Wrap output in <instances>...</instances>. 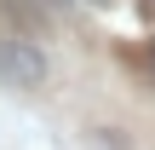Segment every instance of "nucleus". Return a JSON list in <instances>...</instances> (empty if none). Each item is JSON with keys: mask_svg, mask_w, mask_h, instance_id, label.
Wrapping results in <instances>:
<instances>
[{"mask_svg": "<svg viewBox=\"0 0 155 150\" xmlns=\"http://www.w3.org/2000/svg\"><path fill=\"white\" fill-rule=\"evenodd\" d=\"M46 52L35 46V40H23V35H12V40H0V81L6 87H46Z\"/></svg>", "mask_w": 155, "mask_h": 150, "instance_id": "nucleus-1", "label": "nucleus"}]
</instances>
